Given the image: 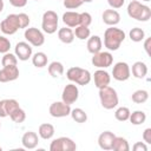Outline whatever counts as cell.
I'll return each instance as SVG.
<instances>
[{"label":"cell","mask_w":151,"mask_h":151,"mask_svg":"<svg viewBox=\"0 0 151 151\" xmlns=\"http://www.w3.org/2000/svg\"><path fill=\"white\" fill-rule=\"evenodd\" d=\"M125 38L126 34L123 29L116 26H110L104 32V46L109 51H117L120 47L122 42L125 40Z\"/></svg>","instance_id":"obj_1"},{"label":"cell","mask_w":151,"mask_h":151,"mask_svg":"<svg viewBox=\"0 0 151 151\" xmlns=\"http://www.w3.org/2000/svg\"><path fill=\"white\" fill-rule=\"evenodd\" d=\"M127 15L131 19L138 21H149L151 18V8L146 5H143L138 0H131L127 5Z\"/></svg>","instance_id":"obj_2"},{"label":"cell","mask_w":151,"mask_h":151,"mask_svg":"<svg viewBox=\"0 0 151 151\" xmlns=\"http://www.w3.org/2000/svg\"><path fill=\"white\" fill-rule=\"evenodd\" d=\"M99 100H100L101 106L105 110H112V109L117 107V105L119 103L117 91L109 85L99 88Z\"/></svg>","instance_id":"obj_3"},{"label":"cell","mask_w":151,"mask_h":151,"mask_svg":"<svg viewBox=\"0 0 151 151\" xmlns=\"http://www.w3.org/2000/svg\"><path fill=\"white\" fill-rule=\"evenodd\" d=\"M66 77L70 81L77 84V85H81V86H85V85L90 84V81L92 79V76H91L88 70L81 68V67H78V66L70 67L66 71Z\"/></svg>","instance_id":"obj_4"},{"label":"cell","mask_w":151,"mask_h":151,"mask_svg":"<svg viewBox=\"0 0 151 151\" xmlns=\"http://www.w3.org/2000/svg\"><path fill=\"white\" fill-rule=\"evenodd\" d=\"M58 24H59V18L58 14L54 11H46L42 14V20H41V28L45 33L47 34H53L58 29Z\"/></svg>","instance_id":"obj_5"},{"label":"cell","mask_w":151,"mask_h":151,"mask_svg":"<svg viewBox=\"0 0 151 151\" xmlns=\"http://www.w3.org/2000/svg\"><path fill=\"white\" fill-rule=\"evenodd\" d=\"M20 28V21L18 14H8L1 22H0V31L6 35L15 34Z\"/></svg>","instance_id":"obj_6"},{"label":"cell","mask_w":151,"mask_h":151,"mask_svg":"<svg viewBox=\"0 0 151 151\" xmlns=\"http://www.w3.org/2000/svg\"><path fill=\"white\" fill-rule=\"evenodd\" d=\"M76 149L77 144L70 137L55 138L50 144V151H74Z\"/></svg>","instance_id":"obj_7"},{"label":"cell","mask_w":151,"mask_h":151,"mask_svg":"<svg viewBox=\"0 0 151 151\" xmlns=\"http://www.w3.org/2000/svg\"><path fill=\"white\" fill-rule=\"evenodd\" d=\"M24 37L26 39V41L34 46V47H39V46H42L44 42H45V35L42 33V31L38 29L37 27H28L25 29V33H24Z\"/></svg>","instance_id":"obj_8"},{"label":"cell","mask_w":151,"mask_h":151,"mask_svg":"<svg viewBox=\"0 0 151 151\" xmlns=\"http://www.w3.org/2000/svg\"><path fill=\"white\" fill-rule=\"evenodd\" d=\"M92 55L93 57L91 59V63L97 68H107L113 63V55L109 51H99L98 53H94Z\"/></svg>","instance_id":"obj_9"},{"label":"cell","mask_w":151,"mask_h":151,"mask_svg":"<svg viewBox=\"0 0 151 151\" xmlns=\"http://www.w3.org/2000/svg\"><path fill=\"white\" fill-rule=\"evenodd\" d=\"M112 76L113 79L117 81H125L131 77V70L127 63L125 61H118L114 64L112 68Z\"/></svg>","instance_id":"obj_10"},{"label":"cell","mask_w":151,"mask_h":151,"mask_svg":"<svg viewBox=\"0 0 151 151\" xmlns=\"http://www.w3.org/2000/svg\"><path fill=\"white\" fill-rule=\"evenodd\" d=\"M48 112H50V114L53 118H64V117L70 116V113H71V105L64 103L63 100L61 101H53L50 105Z\"/></svg>","instance_id":"obj_11"},{"label":"cell","mask_w":151,"mask_h":151,"mask_svg":"<svg viewBox=\"0 0 151 151\" xmlns=\"http://www.w3.org/2000/svg\"><path fill=\"white\" fill-rule=\"evenodd\" d=\"M79 98V88L74 83L67 84L61 92V100L68 105L74 104Z\"/></svg>","instance_id":"obj_12"},{"label":"cell","mask_w":151,"mask_h":151,"mask_svg":"<svg viewBox=\"0 0 151 151\" xmlns=\"http://www.w3.org/2000/svg\"><path fill=\"white\" fill-rule=\"evenodd\" d=\"M14 54L17 55V58L21 61H26L28 60L32 54H33V51H32V46L27 42V41H19L15 47H14Z\"/></svg>","instance_id":"obj_13"},{"label":"cell","mask_w":151,"mask_h":151,"mask_svg":"<svg viewBox=\"0 0 151 151\" xmlns=\"http://www.w3.org/2000/svg\"><path fill=\"white\" fill-rule=\"evenodd\" d=\"M19 78V68L17 65L14 66H4L0 70V83L14 81Z\"/></svg>","instance_id":"obj_14"},{"label":"cell","mask_w":151,"mask_h":151,"mask_svg":"<svg viewBox=\"0 0 151 151\" xmlns=\"http://www.w3.org/2000/svg\"><path fill=\"white\" fill-rule=\"evenodd\" d=\"M93 80H94V86L99 90L101 87H105L107 85H110L111 81V76L107 71H105L104 68H98L94 73H93Z\"/></svg>","instance_id":"obj_15"},{"label":"cell","mask_w":151,"mask_h":151,"mask_svg":"<svg viewBox=\"0 0 151 151\" xmlns=\"http://www.w3.org/2000/svg\"><path fill=\"white\" fill-rule=\"evenodd\" d=\"M21 144L25 149H28V150L35 149L39 144V134L35 133L34 131L25 132L21 137Z\"/></svg>","instance_id":"obj_16"},{"label":"cell","mask_w":151,"mask_h":151,"mask_svg":"<svg viewBox=\"0 0 151 151\" xmlns=\"http://www.w3.org/2000/svg\"><path fill=\"white\" fill-rule=\"evenodd\" d=\"M101 19H103V22L106 24L107 26H116L120 22V14L118 13L117 9L110 8L103 12Z\"/></svg>","instance_id":"obj_17"},{"label":"cell","mask_w":151,"mask_h":151,"mask_svg":"<svg viewBox=\"0 0 151 151\" xmlns=\"http://www.w3.org/2000/svg\"><path fill=\"white\" fill-rule=\"evenodd\" d=\"M116 134L111 131H104L99 134L98 137V145L100 149L103 150H112V144H113V139H114Z\"/></svg>","instance_id":"obj_18"},{"label":"cell","mask_w":151,"mask_h":151,"mask_svg":"<svg viewBox=\"0 0 151 151\" xmlns=\"http://www.w3.org/2000/svg\"><path fill=\"white\" fill-rule=\"evenodd\" d=\"M63 22L70 27V28H74L79 25V13L74 12V11H67L63 14Z\"/></svg>","instance_id":"obj_19"},{"label":"cell","mask_w":151,"mask_h":151,"mask_svg":"<svg viewBox=\"0 0 151 151\" xmlns=\"http://www.w3.org/2000/svg\"><path fill=\"white\" fill-rule=\"evenodd\" d=\"M130 70L132 76L137 79H143L147 74V65L143 61H136L132 65V67H130Z\"/></svg>","instance_id":"obj_20"},{"label":"cell","mask_w":151,"mask_h":151,"mask_svg":"<svg viewBox=\"0 0 151 151\" xmlns=\"http://www.w3.org/2000/svg\"><path fill=\"white\" fill-rule=\"evenodd\" d=\"M86 47H87V51H88L91 54L98 53L99 51H101V47H103L101 38H100L99 35H92V37H90V38L87 39Z\"/></svg>","instance_id":"obj_21"},{"label":"cell","mask_w":151,"mask_h":151,"mask_svg":"<svg viewBox=\"0 0 151 151\" xmlns=\"http://www.w3.org/2000/svg\"><path fill=\"white\" fill-rule=\"evenodd\" d=\"M54 132H55L54 126H53L52 124H50V123H44V124H41V125L39 126V129H38V134H39V137L42 138V139H45V140L51 139V138L54 136Z\"/></svg>","instance_id":"obj_22"},{"label":"cell","mask_w":151,"mask_h":151,"mask_svg":"<svg viewBox=\"0 0 151 151\" xmlns=\"http://www.w3.org/2000/svg\"><path fill=\"white\" fill-rule=\"evenodd\" d=\"M58 38L64 44H72L74 40V33L70 27H63L58 29Z\"/></svg>","instance_id":"obj_23"},{"label":"cell","mask_w":151,"mask_h":151,"mask_svg":"<svg viewBox=\"0 0 151 151\" xmlns=\"http://www.w3.org/2000/svg\"><path fill=\"white\" fill-rule=\"evenodd\" d=\"M47 71L50 73L51 77L53 78H59L60 76H63L65 68H64V65L60 63V61H52L48 67H47Z\"/></svg>","instance_id":"obj_24"},{"label":"cell","mask_w":151,"mask_h":151,"mask_svg":"<svg viewBox=\"0 0 151 151\" xmlns=\"http://www.w3.org/2000/svg\"><path fill=\"white\" fill-rule=\"evenodd\" d=\"M32 64L37 67V68H42L47 65V55L44 52H37L34 54H32Z\"/></svg>","instance_id":"obj_25"},{"label":"cell","mask_w":151,"mask_h":151,"mask_svg":"<svg viewBox=\"0 0 151 151\" xmlns=\"http://www.w3.org/2000/svg\"><path fill=\"white\" fill-rule=\"evenodd\" d=\"M129 120L131 122L132 125H142L146 120V113L144 111H140V110L133 111L132 113H130Z\"/></svg>","instance_id":"obj_26"},{"label":"cell","mask_w":151,"mask_h":151,"mask_svg":"<svg viewBox=\"0 0 151 151\" xmlns=\"http://www.w3.org/2000/svg\"><path fill=\"white\" fill-rule=\"evenodd\" d=\"M112 150H114V151H129L130 150L129 142L124 137H117L116 136L113 139Z\"/></svg>","instance_id":"obj_27"},{"label":"cell","mask_w":151,"mask_h":151,"mask_svg":"<svg viewBox=\"0 0 151 151\" xmlns=\"http://www.w3.org/2000/svg\"><path fill=\"white\" fill-rule=\"evenodd\" d=\"M70 116L72 117V119L76 122V123H79V124H83L87 120V113L80 109V107H76V109H71V113Z\"/></svg>","instance_id":"obj_28"},{"label":"cell","mask_w":151,"mask_h":151,"mask_svg":"<svg viewBox=\"0 0 151 151\" xmlns=\"http://www.w3.org/2000/svg\"><path fill=\"white\" fill-rule=\"evenodd\" d=\"M149 99V92L146 90H137L132 93L131 100L136 104H144Z\"/></svg>","instance_id":"obj_29"},{"label":"cell","mask_w":151,"mask_h":151,"mask_svg":"<svg viewBox=\"0 0 151 151\" xmlns=\"http://www.w3.org/2000/svg\"><path fill=\"white\" fill-rule=\"evenodd\" d=\"M74 37H77L79 40H86L90 38L91 35V31L87 26H83V25H78L77 27H74Z\"/></svg>","instance_id":"obj_30"},{"label":"cell","mask_w":151,"mask_h":151,"mask_svg":"<svg viewBox=\"0 0 151 151\" xmlns=\"http://www.w3.org/2000/svg\"><path fill=\"white\" fill-rule=\"evenodd\" d=\"M129 37L132 41L134 42H139V41H143L145 39V32L143 28L140 27H133L130 32H129Z\"/></svg>","instance_id":"obj_31"},{"label":"cell","mask_w":151,"mask_h":151,"mask_svg":"<svg viewBox=\"0 0 151 151\" xmlns=\"http://www.w3.org/2000/svg\"><path fill=\"white\" fill-rule=\"evenodd\" d=\"M8 117H9L14 123L20 124V123H24V122H25V119H26V112L19 106V107L15 109L14 111H12Z\"/></svg>","instance_id":"obj_32"},{"label":"cell","mask_w":151,"mask_h":151,"mask_svg":"<svg viewBox=\"0 0 151 151\" xmlns=\"http://www.w3.org/2000/svg\"><path fill=\"white\" fill-rule=\"evenodd\" d=\"M130 113H131V111L129 110V107L120 106L114 111V118L119 122H126V120H129Z\"/></svg>","instance_id":"obj_33"},{"label":"cell","mask_w":151,"mask_h":151,"mask_svg":"<svg viewBox=\"0 0 151 151\" xmlns=\"http://www.w3.org/2000/svg\"><path fill=\"white\" fill-rule=\"evenodd\" d=\"M1 65L2 67L4 66H14V65H18V58L15 54L11 53V52H7L4 54V57L1 58Z\"/></svg>","instance_id":"obj_34"},{"label":"cell","mask_w":151,"mask_h":151,"mask_svg":"<svg viewBox=\"0 0 151 151\" xmlns=\"http://www.w3.org/2000/svg\"><path fill=\"white\" fill-rule=\"evenodd\" d=\"M92 22V15L88 12H81L79 13V25L83 26H90Z\"/></svg>","instance_id":"obj_35"},{"label":"cell","mask_w":151,"mask_h":151,"mask_svg":"<svg viewBox=\"0 0 151 151\" xmlns=\"http://www.w3.org/2000/svg\"><path fill=\"white\" fill-rule=\"evenodd\" d=\"M9 48H11V41L5 35H0V53L5 54L9 52Z\"/></svg>","instance_id":"obj_36"},{"label":"cell","mask_w":151,"mask_h":151,"mask_svg":"<svg viewBox=\"0 0 151 151\" xmlns=\"http://www.w3.org/2000/svg\"><path fill=\"white\" fill-rule=\"evenodd\" d=\"M63 4L67 9H77L84 4V1L83 0H63Z\"/></svg>","instance_id":"obj_37"},{"label":"cell","mask_w":151,"mask_h":151,"mask_svg":"<svg viewBox=\"0 0 151 151\" xmlns=\"http://www.w3.org/2000/svg\"><path fill=\"white\" fill-rule=\"evenodd\" d=\"M19 21H20V28H27L31 20H29V17L26 14V13H19Z\"/></svg>","instance_id":"obj_38"},{"label":"cell","mask_w":151,"mask_h":151,"mask_svg":"<svg viewBox=\"0 0 151 151\" xmlns=\"http://www.w3.org/2000/svg\"><path fill=\"white\" fill-rule=\"evenodd\" d=\"M8 117V110H7V99L0 100V118Z\"/></svg>","instance_id":"obj_39"},{"label":"cell","mask_w":151,"mask_h":151,"mask_svg":"<svg viewBox=\"0 0 151 151\" xmlns=\"http://www.w3.org/2000/svg\"><path fill=\"white\" fill-rule=\"evenodd\" d=\"M124 2H125V0H107V4L113 9H118V8L123 7Z\"/></svg>","instance_id":"obj_40"},{"label":"cell","mask_w":151,"mask_h":151,"mask_svg":"<svg viewBox=\"0 0 151 151\" xmlns=\"http://www.w3.org/2000/svg\"><path fill=\"white\" fill-rule=\"evenodd\" d=\"M132 149L134 151H147V145L144 142H137L136 144H133Z\"/></svg>","instance_id":"obj_41"},{"label":"cell","mask_w":151,"mask_h":151,"mask_svg":"<svg viewBox=\"0 0 151 151\" xmlns=\"http://www.w3.org/2000/svg\"><path fill=\"white\" fill-rule=\"evenodd\" d=\"M143 140H144V143H146V144H151V127H147V129H145L144 130V132H143Z\"/></svg>","instance_id":"obj_42"},{"label":"cell","mask_w":151,"mask_h":151,"mask_svg":"<svg viewBox=\"0 0 151 151\" xmlns=\"http://www.w3.org/2000/svg\"><path fill=\"white\" fill-rule=\"evenodd\" d=\"M8 1L13 7H17V8H21L27 5V0H8Z\"/></svg>","instance_id":"obj_43"},{"label":"cell","mask_w":151,"mask_h":151,"mask_svg":"<svg viewBox=\"0 0 151 151\" xmlns=\"http://www.w3.org/2000/svg\"><path fill=\"white\" fill-rule=\"evenodd\" d=\"M150 42H151V39L150 38H146L145 41H144V50L146 52L147 55H150Z\"/></svg>","instance_id":"obj_44"},{"label":"cell","mask_w":151,"mask_h":151,"mask_svg":"<svg viewBox=\"0 0 151 151\" xmlns=\"http://www.w3.org/2000/svg\"><path fill=\"white\" fill-rule=\"evenodd\" d=\"M4 7H5V4H4V0H0V13L4 11Z\"/></svg>","instance_id":"obj_45"},{"label":"cell","mask_w":151,"mask_h":151,"mask_svg":"<svg viewBox=\"0 0 151 151\" xmlns=\"http://www.w3.org/2000/svg\"><path fill=\"white\" fill-rule=\"evenodd\" d=\"M83 1H84V2H92L93 0H83Z\"/></svg>","instance_id":"obj_46"},{"label":"cell","mask_w":151,"mask_h":151,"mask_svg":"<svg viewBox=\"0 0 151 151\" xmlns=\"http://www.w3.org/2000/svg\"><path fill=\"white\" fill-rule=\"evenodd\" d=\"M142 1H145V2H149V1H151V0H142Z\"/></svg>","instance_id":"obj_47"},{"label":"cell","mask_w":151,"mask_h":151,"mask_svg":"<svg viewBox=\"0 0 151 151\" xmlns=\"http://www.w3.org/2000/svg\"><path fill=\"white\" fill-rule=\"evenodd\" d=\"M1 150H2V147H1V146H0V151H1Z\"/></svg>","instance_id":"obj_48"},{"label":"cell","mask_w":151,"mask_h":151,"mask_svg":"<svg viewBox=\"0 0 151 151\" xmlns=\"http://www.w3.org/2000/svg\"><path fill=\"white\" fill-rule=\"evenodd\" d=\"M0 127H1V123H0Z\"/></svg>","instance_id":"obj_49"},{"label":"cell","mask_w":151,"mask_h":151,"mask_svg":"<svg viewBox=\"0 0 151 151\" xmlns=\"http://www.w3.org/2000/svg\"><path fill=\"white\" fill-rule=\"evenodd\" d=\"M34 1H39V0H34Z\"/></svg>","instance_id":"obj_50"},{"label":"cell","mask_w":151,"mask_h":151,"mask_svg":"<svg viewBox=\"0 0 151 151\" xmlns=\"http://www.w3.org/2000/svg\"><path fill=\"white\" fill-rule=\"evenodd\" d=\"M130 1H131V0H130Z\"/></svg>","instance_id":"obj_51"}]
</instances>
